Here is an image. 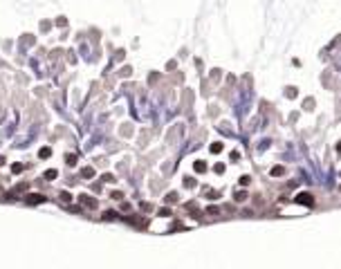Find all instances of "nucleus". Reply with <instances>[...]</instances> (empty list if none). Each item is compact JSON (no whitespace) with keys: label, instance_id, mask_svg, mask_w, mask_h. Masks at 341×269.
<instances>
[{"label":"nucleus","instance_id":"nucleus-18","mask_svg":"<svg viewBox=\"0 0 341 269\" xmlns=\"http://www.w3.org/2000/svg\"><path fill=\"white\" fill-rule=\"evenodd\" d=\"M175 200H177V193H168L166 195V202H175Z\"/></svg>","mask_w":341,"mask_h":269},{"label":"nucleus","instance_id":"nucleus-3","mask_svg":"<svg viewBox=\"0 0 341 269\" xmlns=\"http://www.w3.org/2000/svg\"><path fill=\"white\" fill-rule=\"evenodd\" d=\"M79 200H81V204H85V207H90V209L96 207V200H92L90 195H85V193H83V195H79Z\"/></svg>","mask_w":341,"mask_h":269},{"label":"nucleus","instance_id":"nucleus-21","mask_svg":"<svg viewBox=\"0 0 341 269\" xmlns=\"http://www.w3.org/2000/svg\"><path fill=\"white\" fill-rule=\"evenodd\" d=\"M229 157H231V159H238V157H240V153H238V150H231Z\"/></svg>","mask_w":341,"mask_h":269},{"label":"nucleus","instance_id":"nucleus-5","mask_svg":"<svg viewBox=\"0 0 341 269\" xmlns=\"http://www.w3.org/2000/svg\"><path fill=\"white\" fill-rule=\"evenodd\" d=\"M193 168H195V173H204V170H207V164H204V162H195Z\"/></svg>","mask_w":341,"mask_h":269},{"label":"nucleus","instance_id":"nucleus-2","mask_svg":"<svg viewBox=\"0 0 341 269\" xmlns=\"http://www.w3.org/2000/svg\"><path fill=\"white\" fill-rule=\"evenodd\" d=\"M25 202H27V204H41V202H45V197L38 195V193H32V195L25 197Z\"/></svg>","mask_w":341,"mask_h":269},{"label":"nucleus","instance_id":"nucleus-8","mask_svg":"<svg viewBox=\"0 0 341 269\" xmlns=\"http://www.w3.org/2000/svg\"><path fill=\"white\" fill-rule=\"evenodd\" d=\"M56 175H59V173H56L54 168H49V170H45V175H43V177H45V180H54Z\"/></svg>","mask_w":341,"mask_h":269},{"label":"nucleus","instance_id":"nucleus-4","mask_svg":"<svg viewBox=\"0 0 341 269\" xmlns=\"http://www.w3.org/2000/svg\"><path fill=\"white\" fill-rule=\"evenodd\" d=\"M49 155H52V148H47V146H45V148H41V150H38V157H41V159L49 157Z\"/></svg>","mask_w":341,"mask_h":269},{"label":"nucleus","instance_id":"nucleus-14","mask_svg":"<svg viewBox=\"0 0 341 269\" xmlns=\"http://www.w3.org/2000/svg\"><path fill=\"white\" fill-rule=\"evenodd\" d=\"M249 182H252V177H249V175H242V177H240V184H242V186H247Z\"/></svg>","mask_w":341,"mask_h":269},{"label":"nucleus","instance_id":"nucleus-16","mask_svg":"<svg viewBox=\"0 0 341 269\" xmlns=\"http://www.w3.org/2000/svg\"><path fill=\"white\" fill-rule=\"evenodd\" d=\"M222 150V144H211V153H220Z\"/></svg>","mask_w":341,"mask_h":269},{"label":"nucleus","instance_id":"nucleus-6","mask_svg":"<svg viewBox=\"0 0 341 269\" xmlns=\"http://www.w3.org/2000/svg\"><path fill=\"white\" fill-rule=\"evenodd\" d=\"M61 202H63V204H70V200H72V195H70V193H67V191H61Z\"/></svg>","mask_w":341,"mask_h":269},{"label":"nucleus","instance_id":"nucleus-19","mask_svg":"<svg viewBox=\"0 0 341 269\" xmlns=\"http://www.w3.org/2000/svg\"><path fill=\"white\" fill-rule=\"evenodd\" d=\"M213 170H215V173H225V166H222V164H215Z\"/></svg>","mask_w":341,"mask_h":269},{"label":"nucleus","instance_id":"nucleus-12","mask_svg":"<svg viewBox=\"0 0 341 269\" xmlns=\"http://www.w3.org/2000/svg\"><path fill=\"white\" fill-rule=\"evenodd\" d=\"M207 213H209V215H218V213H220V209H218V207H209V209H207Z\"/></svg>","mask_w":341,"mask_h":269},{"label":"nucleus","instance_id":"nucleus-1","mask_svg":"<svg viewBox=\"0 0 341 269\" xmlns=\"http://www.w3.org/2000/svg\"><path fill=\"white\" fill-rule=\"evenodd\" d=\"M296 202L299 204H305V207H312V204H314V197L310 195V193H299L296 195Z\"/></svg>","mask_w":341,"mask_h":269},{"label":"nucleus","instance_id":"nucleus-10","mask_svg":"<svg viewBox=\"0 0 341 269\" xmlns=\"http://www.w3.org/2000/svg\"><path fill=\"white\" fill-rule=\"evenodd\" d=\"M81 175H83V177H94V168H83Z\"/></svg>","mask_w":341,"mask_h":269},{"label":"nucleus","instance_id":"nucleus-22","mask_svg":"<svg viewBox=\"0 0 341 269\" xmlns=\"http://www.w3.org/2000/svg\"><path fill=\"white\" fill-rule=\"evenodd\" d=\"M337 153H341V141H339V144H337Z\"/></svg>","mask_w":341,"mask_h":269},{"label":"nucleus","instance_id":"nucleus-9","mask_svg":"<svg viewBox=\"0 0 341 269\" xmlns=\"http://www.w3.org/2000/svg\"><path fill=\"white\" fill-rule=\"evenodd\" d=\"M234 197H236V202H245V200H247V193H245V191H238Z\"/></svg>","mask_w":341,"mask_h":269},{"label":"nucleus","instance_id":"nucleus-11","mask_svg":"<svg viewBox=\"0 0 341 269\" xmlns=\"http://www.w3.org/2000/svg\"><path fill=\"white\" fill-rule=\"evenodd\" d=\"M184 186H186V188H193V186H195V180H191V177H186V180H184Z\"/></svg>","mask_w":341,"mask_h":269},{"label":"nucleus","instance_id":"nucleus-7","mask_svg":"<svg viewBox=\"0 0 341 269\" xmlns=\"http://www.w3.org/2000/svg\"><path fill=\"white\" fill-rule=\"evenodd\" d=\"M283 173H285V168H283V166H274V168H272V175H274V177L283 175Z\"/></svg>","mask_w":341,"mask_h":269},{"label":"nucleus","instance_id":"nucleus-17","mask_svg":"<svg viewBox=\"0 0 341 269\" xmlns=\"http://www.w3.org/2000/svg\"><path fill=\"white\" fill-rule=\"evenodd\" d=\"M103 217H106V220H115V217H117V213H115V211H108V213H106Z\"/></svg>","mask_w":341,"mask_h":269},{"label":"nucleus","instance_id":"nucleus-15","mask_svg":"<svg viewBox=\"0 0 341 269\" xmlns=\"http://www.w3.org/2000/svg\"><path fill=\"white\" fill-rule=\"evenodd\" d=\"M76 164V155H67V166H74Z\"/></svg>","mask_w":341,"mask_h":269},{"label":"nucleus","instance_id":"nucleus-20","mask_svg":"<svg viewBox=\"0 0 341 269\" xmlns=\"http://www.w3.org/2000/svg\"><path fill=\"white\" fill-rule=\"evenodd\" d=\"M287 96H289V99H292V96H296V90H294V88H287V92H285Z\"/></svg>","mask_w":341,"mask_h":269},{"label":"nucleus","instance_id":"nucleus-13","mask_svg":"<svg viewBox=\"0 0 341 269\" xmlns=\"http://www.w3.org/2000/svg\"><path fill=\"white\" fill-rule=\"evenodd\" d=\"M22 168H25L22 164H14V166H11V170H14V173H22Z\"/></svg>","mask_w":341,"mask_h":269}]
</instances>
